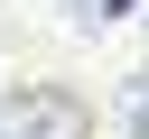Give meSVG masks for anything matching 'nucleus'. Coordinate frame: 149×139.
<instances>
[{"instance_id":"1","label":"nucleus","mask_w":149,"mask_h":139,"mask_svg":"<svg viewBox=\"0 0 149 139\" xmlns=\"http://www.w3.org/2000/svg\"><path fill=\"white\" fill-rule=\"evenodd\" d=\"M121 120H130V139H149V74H130V93H121Z\"/></svg>"},{"instance_id":"2","label":"nucleus","mask_w":149,"mask_h":139,"mask_svg":"<svg viewBox=\"0 0 149 139\" xmlns=\"http://www.w3.org/2000/svg\"><path fill=\"white\" fill-rule=\"evenodd\" d=\"M121 9H130V0H65V19H74V28H112Z\"/></svg>"}]
</instances>
